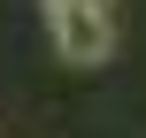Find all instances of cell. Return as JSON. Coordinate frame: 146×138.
Returning a JSON list of instances; mask_svg holds the SVG:
<instances>
[{
  "mask_svg": "<svg viewBox=\"0 0 146 138\" xmlns=\"http://www.w3.org/2000/svg\"><path fill=\"white\" fill-rule=\"evenodd\" d=\"M54 46H62V61H77V69L108 61V54H115V8H77V15H54Z\"/></svg>",
  "mask_w": 146,
  "mask_h": 138,
  "instance_id": "obj_1",
  "label": "cell"
},
{
  "mask_svg": "<svg viewBox=\"0 0 146 138\" xmlns=\"http://www.w3.org/2000/svg\"><path fill=\"white\" fill-rule=\"evenodd\" d=\"M77 8H115V0H46V15H77Z\"/></svg>",
  "mask_w": 146,
  "mask_h": 138,
  "instance_id": "obj_2",
  "label": "cell"
}]
</instances>
